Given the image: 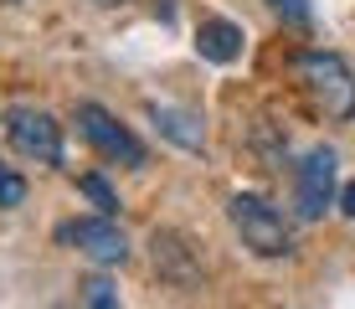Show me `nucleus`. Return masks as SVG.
<instances>
[{
	"label": "nucleus",
	"instance_id": "f257e3e1",
	"mask_svg": "<svg viewBox=\"0 0 355 309\" xmlns=\"http://www.w3.org/2000/svg\"><path fill=\"white\" fill-rule=\"evenodd\" d=\"M227 217H232V227H237V237L252 258H288L293 253V227L268 196L237 191L227 201Z\"/></svg>",
	"mask_w": 355,
	"mask_h": 309
},
{
	"label": "nucleus",
	"instance_id": "f03ea898",
	"mask_svg": "<svg viewBox=\"0 0 355 309\" xmlns=\"http://www.w3.org/2000/svg\"><path fill=\"white\" fill-rule=\"evenodd\" d=\"M293 67H299L309 98L324 108L329 119H340V124L355 119V72H350V62L340 52H299Z\"/></svg>",
	"mask_w": 355,
	"mask_h": 309
},
{
	"label": "nucleus",
	"instance_id": "7ed1b4c3",
	"mask_svg": "<svg viewBox=\"0 0 355 309\" xmlns=\"http://www.w3.org/2000/svg\"><path fill=\"white\" fill-rule=\"evenodd\" d=\"M335 181H340V155L329 150V144H314V150L299 160V170H293V212L304 222H320L340 196Z\"/></svg>",
	"mask_w": 355,
	"mask_h": 309
},
{
	"label": "nucleus",
	"instance_id": "20e7f679",
	"mask_svg": "<svg viewBox=\"0 0 355 309\" xmlns=\"http://www.w3.org/2000/svg\"><path fill=\"white\" fill-rule=\"evenodd\" d=\"M72 119H78L83 140H88L98 155H108L114 165L144 170V160H150V150H144V144H139V134H134V129H124V124H119L114 114H108L103 103H93V98H88V103H78V114H72Z\"/></svg>",
	"mask_w": 355,
	"mask_h": 309
},
{
	"label": "nucleus",
	"instance_id": "39448f33",
	"mask_svg": "<svg viewBox=\"0 0 355 309\" xmlns=\"http://www.w3.org/2000/svg\"><path fill=\"white\" fill-rule=\"evenodd\" d=\"M6 140L16 155L36 160V165H62V124L46 108H31V103L6 108Z\"/></svg>",
	"mask_w": 355,
	"mask_h": 309
},
{
	"label": "nucleus",
	"instance_id": "423d86ee",
	"mask_svg": "<svg viewBox=\"0 0 355 309\" xmlns=\"http://www.w3.org/2000/svg\"><path fill=\"white\" fill-rule=\"evenodd\" d=\"M57 242H67V247H78L83 258H93L98 268H119L129 258V237H124V227H119L114 217H72L57 227Z\"/></svg>",
	"mask_w": 355,
	"mask_h": 309
},
{
	"label": "nucleus",
	"instance_id": "0eeeda50",
	"mask_svg": "<svg viewBox=\"0 0 355 309\" xmlns=\"http://www.w3.org/2000/svg\"><path fill=\"white\" fill-rule=\"evenodd\" d=\"M155 124V134L160 140H170L175 150H186V155H206V124L191 114V108H175V103H150L144 108Z\"/></svg>",
	"mask_w": 355,
	"mask_h": 309
},
{
	"label": "nucleus",
	"instance_id": "6e6552de",
	"mask_svg": "<svg viewBox=\"0 0 355 309\" xmlns=\"http://www.w3.org/2000/svg\"><path fill=\"white\" fill-rule=\"evenodd\" d=\"M242 26L237 21H227V16H206L201 26H196V52H201L206 62H216V67H227V62H237L242 57Z\"/></svg>",
	"mask_w": 355,
	"mask_h": 309
},
{
	"label": "nucleus",
	"instance_id": "1a4fd4ad",
	"mask_svg": "<svg viewBox=\"0 0 355 309\" xmlns=\"http://www.w3.org/2000/svg\"><path fill=\"white\" fill-rule=\"evenodd\" d=\"M150 247H155V268H160L165 278H175V283H191L196 278V253L175 237V232H155Z\"/></svg>",
	"mask_w": 355,
	"mask_h": 309
},
{
	"label": "nucleus",
	"instance_id": "9d476101",
	"mask_svg": "<svg viewBox=\"0 0 355 309\" xmlns=\"http://www.w3.org/2000/svg\"><path fill=\"white\" fill-rule=\"evenodd\" d=\"M78 191L88 196V201H93L103 217H114V212H119V196H114V185H108L103 176H83V181H78Z\"/></svg>",
	"mask_w": 355,
	"mask_h": 309
},
{
	"label": "nucleus",
	"instance_id": "9b49d317",
	"mask_svg": "<svg viewBox=\"0 0 355 309\" xmlns=\"http://www.w3.org/2000/svg\"><path fill=\"white\" fill-rule=\"evenodd\" d=\"M21 201H26V181L0 165V206H21Z\"/></svg>",
	"mask_w": 355,
	"mask_h": 309
},
{
	"label": "nucleus",
	"instance_id": "f8f14e48",
	"mask_svg": "<svg viewBox=\"0 0 355 309\" xmlns=\"http://www.w3.org/2000/svg\"><path fill=\"white\" fill-rule=\"evenodd\" d=\"M83 299H88L93 309H114L119 294H114V283H108V278H93V283H83Z\"/></svg>",
	"mask_w": 355,
	"mask_h": 309
},
{
	"label": "nucleus",
	"instance_id": "ddd939ff",
	"mask_svg": "<svg viewBox=\"0 0 355 309\" xmlns=\"http://www.w3.org/2000/svg\"><path fill=\"white\" fill-rule=\"evenodd\" d=\"M268 6H273V10H278L284 21H293V26H309V21H314L309 0H268Z\"/></svg>",
	"mask_w": 355,
	"mask_h": 309
},
{
	"label": "nucleus",
	"instance_id": "4468645a",
	"mask_svg": "<svg viewBox=\"0 0 355 309\" xmlns=\"http://www.w3.org/2000/svg\"><path fill=\"white\" fill-rule=\"evenodd\" d=\"M335 201H340V212H345V217L355 222V181H350V185H345V191H340V196H335Z\"/></svg>",
	"mask_w": 355,
	"mask_h": 309
},
{
	"label": "nucleus",
	"instance_id": "2eb2a0df",
	"mask_svg": "<svg viewBox=\"0 0 355 309\" xmlns=\"http://www.w3.org/2000/svg\"><path fill=\"white\" fill-rule=\"evenodd\" d=\"M98 6H103V10H114V6H129V0H98Z\"/></svg>",
	"mask_w": 355,
	"mask_h": 309
}]
</instances>
